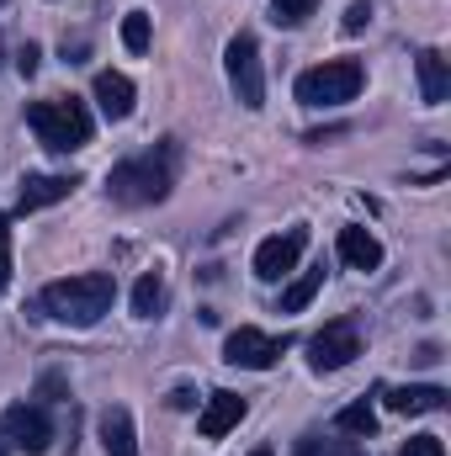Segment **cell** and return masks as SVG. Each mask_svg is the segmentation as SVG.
<instances>
[{
	"label": "cell",
	"mask_w": 451,
	"mask_h": 456,
	"mask_svg": "<svg viewBox=\"0 0 451 456\" xmlns=\"http://www.w3.org/2000/svg\"><path fill=\"white\" fill-rule=\"evenodd\" d=\"M0 59H5V48H0Z\"/></svg>",
	"instance_id": "obj_32"
},
{
	"label": "cell",
	"mask_w": 451,
	"mask_h": 456,
	"mask_svg": "<svg viewBox=\"0 0 451 456\" xmlns=\"http://www.w3.org/2000/svg\"><path fill=\"white\" fill-rule=\"evenodd\" d=\"M239 419H244V398L224 387V393H213V398L202 403V414H197V430H202V441H224Z\"/></svg>",
	"instance_id": "obj_10"
},
{
	"label": "cell",
	"mask_w": 451,
	"mask_h": 456,
	"mask_svg": "<svg viewBox=\"0 0 451 456\" xmlns=\"http://www.w3.org/2000/svg\"><path fill=\"white\" fill-rule=\"evenodd\" d=\"M0 5H5V0H0Z\"/></svg>",
	"instance_id": "obj_33"
},
{
	"label": "cell",
	"mask_w": 451,
	"mask_h": 456,
	"mask_svg": "<svg viewBox=\"0 0 451 456\" xmlns=\"http://www.w3.org/2000/svg\"><path fill=\"white\" fill-rule=\"evenodd\" d=\"M96 430H102L107 456H138V430H133V414H127L122 403H112V409L96 419Z\"/></svg>",
	"instance_id": "obj_13"
},
{
	"label": "cell",
	"mask_w": 451,
	"mask_h": 456,
	"mask_svg": "<svg viewBox=\"0 0 451 456\" xmlns=\"http://www.w3.org/2000/svg\"><path fill=\"white\" fill-rule=\"evenodd\" d=\"M170 409H197V393H192V387H176V393H170Z\"/></svg>",
	"instance_id": "obj_27"
},
{
	"label": "cell",
	"mask_w": 451,
	"mask_h": 456,
	"mask_svg": "<svg viewBox=\"0 0 451 456\" xmlns=\"http://www.w3.org/2000/svg\"><path fill=\"white\" fill-rule=\"evenodd\" d=\"M5 281H11V218L0 213V292H5Z\"/></svg>",
	"instance_id": "obj_23"
},
{
	"label": "cell",
	"mask_w": 451,
	"mask_h": 456,
	"mask_svg": "<svg viewBox=\"0 0 451 456\" xmlns=\"http://www.w3.org/2000/svg\"><path fill=\"white\" fill-rule=\"evenodd\" d=\"M37 393H43L48 403H59V398H64V382H59V377H43V382H37Z\"/></svg>",
	"instance_id": "obj_26"
},
{
	"label": "cell",
	"mask_w": 451,
	"mask_h": 456,
	"mask_svg": "<svg viewBox=\"0 0 451 456\" xmlns=\"http://www.w3.org/2000/svg\"><path fill=\"white\" fill-rule=\"evenodd\" d=\"M224 69H228V86H234L239 107H244V112H260V107H266V69H260V43H255L250 32L228 37Z\"/></svg>",
	"instance_id": "obj_5"
},
{
	"label": "cell",
	"mask_w": 451,
	"mask_h": 456,
	"mask_svg": "<svg viewBox=\"0 0 451 456\" xmlns=\"http://www.w3.org/2000/svg\"><path fill=\"white\" fill-rule=\"evenodd\" d=\"M340 260H345L350 271H377V265H382L377 233H366V228H340Z\"/></svg>",
	"instance_id": "obj_15"
},
{
	"label": "cell",
	"mask_w": 451,
	"mask_h": 456,
	"mask_svg": "<svg viewBox=\"0 0 451 456\" xmlns=\"http://www.w3.org/2000/svg\"><path fill=\"white\" fill-rule=\"evenodd\" d=\"M361 86H366L361 59H324L298 75V102L303 107H345L361 96Z\"/></svg>",
	"instance_id": "obj_4"
},
{
	"label": "cell",
	"mask_w": 451,
	"mask_h": 456,
	"mask_svg": "<svg viewBox=\"0 0 451 456\" xmlns=\"http://www.w3.org/2000/svg\"><path fill=\"white\" fill-rule=\"evenodd\" d=\"M361 355V330H356V319H335V324H324L314 340H308V366L314 371H340V366H350Z\"/></svg>",
	"instance_id": "obj_8"
},
{
	"label": "cell",
	"mask_w": 451,
	"mask_h": 456,
	"mask_svg": "<svg viewBox=\"0 0 451 456\" xmlns=\"http://www.w3.org/2000/svg\"><path fill=\"white\" fill-rule=\"evenodd\" d=\"M340 27H345V32H366V27H372V5H366V0H350Z\"/></svg>",
	"instance_id": "obj_22"
},
{
	"label": "cell",
	"mask_w": 451,
	"mask_h": 456,
	"mask_svg": "<svg viewBox=\"0 0 451 456\" xmlns=\"http://www.w3.org/2000/svg\"><path fill=\"white\" fill-rule=\"evenodd\" d=\"M335 425L345 430V436H377V409L361 398V403H345L335 414Z\"/></svg>",
	"instance_id": "obj_19"
},
{
	"label": "cell",
	"mask_w": 451,
	"mask_h": 456,
	"mask_svg": "<svg viewBox=\"0 0 451 456\" xmlns=\"http://www.w3.org/2000/svg\"><path fill=\"white\" fill-rule=\"evenodd\" d=\"M0 436H5L11 452L43 456L48 446H53V419H48L43 403H11V409L0 414Z\"/></svg>",
	"instance_id": "obj_6"
},
{
	"label": "cell",
	"mask_w": 451,
	"mask_h": 456,
	"mask_svg": "<svg viewBox=\"0 0 451 456\" xmlns=\"http://www.w3.org/2000/svg\"><path fill=\"white\" fill-rule=\"evenodd\" d=\"M303 249H308V224H292L287 233H271V239L255 249V276H260V281L292 276L298 260H303Z\"/></svg>",
	"instance_id": "obj_9"
},
{
	"label": "cell",
	"mask_w": 451,
	"mask_h": 456,
	"mask_svg": "<svg viewBox=\"0 0 451 456\" xmlns=\"http://www.w3.org/2000/svg\"><path fill=\"white\" fill-rule=\"evenodd\" d=\"M27 127L37 133V143L48 154H75L91 143V112L75 96H48V102H27Z\"/></svg>",
	"instance_id": "obj_3"
},
{
	"label": "cell",
	"mask_w": 451,
	"mask_h": 456,
	"mask_svg": "<svg viewBox=\"0 0 451 456\" xmlns=\"http://www.w3.org/2000/svg\"><path fill=\"white\" fill-rule=\"evenodd\" d=\"M176 170H181V143H176V138H160L154 149H144V154L112 165L107 191H112L117 208H154V202L170 197Z\"/></svg>",
	"instance_id": "obj_1"
},
{
	"label": "cell",
	"mask_w": 451,
	"mask_h": 456,
	"mask_svg": "<svg viewBox=\"0 0 451 456\" xmlns=\"http://www.w3.org/2000/svg\"><path fill=\"white\" fill-rule=\"evenodd\" d=\"M91 96H96V107H102V117H107V122L133 117V80H127V75H117V69H102V75H96Z\"/></svg>",
	"instance_id": "obj_12"
},
{
	"label": "cell",
	"mask_w": 451,
	"mask_h": 456,
	"mask_svg": "<svg viewBox=\"0 0 451 456\" xmlns=\"http://www.w3.org/2000/svg\"><path fill=\"white\" fill-rule=\"evenodd\" d=\"M37 64H43V48H37V43H27V48L16 53V69H21V75L32 80V75H37Z\"/></svg>",
	"instance_id": "obj_25"
},
{
	"label": "cell",
	"mask_w": 451,
	"mask_h": 456,
	"mask_svg": "<svg viewBox=\"0 0 451 456\" xmlns=\"http://www.w3.org/2000/svg\"><path fill=\"white\" fill-rule=\"evenodd\" d=\"M165 297H170L165 271H144V276H138V287H133V319H154V314L165 308Z\"/></svg>",
	"instance_id": "obj_17"
},
{
	"label": "cell",
	"mask_w": 451,
	"mask_h": 456,
	"mask_svg": "<svg viewBox=\"0 0 451 456\" xmlns=\"http://www.w3.org/2000/svg\"><path fill=\"white\" fill-rule=\"evenodd\" d=\"M319 456H361V452H356L350 441H340V446H324V452H319Z\"/></svg>",
	"instance_id": "obj_29"
},
{
	"label": "cell",
	"mask_w": 451,
	"mask_h": 456,
	"mask_svg": "<svg viewBox=\"0 0 451 456\" xmlns=\"http://www.w3.org/2000/svg\"><path fill=\"white\" fill-rule=\"evenodd\" d=\"M398 456H447V446H441L436 436H414V441H409Z\"/></svg>",
	"instance_id": "obj_24"
},
{
	"label": "cell",
	"mask_w": 451,
	"mask_h": 456,
	"mask_svg": "<svg viewBox=\"0 0 451 456\" xmlns=\"http://www.w3.org/2000/svg\"><path fill=\"white\" fill-rule=\"evenodd\" d=\"M122 43H127V53H149V16L144 11L122 16Z\"/></svg>",
	"instance_id": "obj_21"
},
{
	"label": "cell",
	"mask_w": 451,
	"mask_h": 456,
	"mask_svg": "<svg viewBox=\"0 0 451 456\" xmlns=\"http://www.w3.org/2000/svg\"><path fill=\"white\" fill-rule=\"evenodd\" d=\"M420 96H425V107H441L451 96V64H447V53L441 48H425L420 59Z\"/></svg>",
	"instance_id": "obj_14"
},
{
	"label": "cell",
	"mask_w": 451,
	"mask_h": 456,
	"mask_svg": "<svg viewBox=\"0 0 451 456\" xmlns=\"http://www.w3.org/2000/svg\"><path fill=\"white\" fill-rule=\"evenodd\" d=\"M324 452V441H319V436H303V441H298V452L292 456H319Z\"/></svg>",
	"instance_id": "obj_28"
},
{
	"label": "cell",
	"mask_w": 451,
	"mask_h": 456,
	"mask_svg": "<svg viewBox=\"0 0 451 456\" xmlns=\"http://www.w3.org/2000/svg\"><path fill=\"white\" fill-rule=\"evenodd\" d=\"M314 5H319V0H271V21H276V27H303V21L314 16Z\"/></svg>",
	"instance_id": "obj_20"
},
{
	"label": "cell",
	"mask_w": 451,
	"mask_h": 456,
	"mask_svg": "<svg viewBox=\"0 0 451 456\" xmlns=\"http://www.w3.org/2000/svg\"><path fill=\"white\" fill-rule=\"evenodd\" d=\"M112 303H117L112 271H86V276L48 281L43 297H37V308H43L48 319H59V324H70V330H91V324H102V319L112 314Z\"/></svg>",
	"instance_id": "obj_2"
},
{
	"label": "cell",
	"mask_w": 451,
	"mask_h": 456,
	"mask_svg": "<svg viewBox=\"0 0 451 456\" xmlns=\"http://www.w3.org/2000/svg\"><path fill=\"white\" fill-rule=\"evenodd\" d=\"M0 456H11V446H5V436H0Z\"/></svg>",
	"instance_id": "obj_30"
},
{
	"label": "cell",
	"mask_w": 451,
	"mask_h": 456,
	"mask_svg": "<svg viewBox=\"0 0 451 456\" xmlns=\"http://www.w3.org/2000/svg\"><path fill=\"white\" fill-rule=\"evenodd\" d=\"M388 409H393V414H436V409H447V387H436V382L393 387V393H388Z\"/></svg>",
	"instance_id": "obj_16"
},
{
	"label": "cell",
	"mask_w": 451,
	"mask_h": 456,
	"mask_svg": "<svg viewBox=\"0 0 451 456\" xmlns=\"http://www.w3.org/2000/svg\"><path fill=\"white\" fill-rule=\"evenodd\" d=\"M287 345H292L287 335L276 340V335H260L255 324H239V330L224 340V361L228 366H244V371H271V366L282 361Z\"/></svg>",
	"instance_id": "obj_7"
},
{
	"label": "cell",
	"mask_w": 451,
	"mask_h": 456,
	"mask_svg": "<svg viewBox=\"0 0 451 456\" xmlns=\"http://www.w3.org/2000/svg\"><path fill=\"white\" fill-rule=\"evenodd\" d=\"M75 186H80L75 175H27V181H21V191H16V208H21V213L53 208V202H64Z\"/></svg>",
	"instance_id": "obj_11"
},
{
	"label": "cell",
	"mask_w": 451,
	"mask_h": 456,
	"mask_svg": "<svg viewBox=\"0 0 451 456\" xmlns=\"http://www.w3.org/2000/svg\"><path fill=\"white\" fill-rule=\"evenodd\" d=\"M324 287V265H314V271H303L287 292H282V314H303L308 303H314V292Z\"/></svg>",
	"instance_id": "obj_18"
},
{
	"label": "cell",
	"mask_w": 451,
	"mask_h": 456,
	"mask_svg": "<svg viewBox=\"0 0 451 456\" xmlns=\"http://www.w3.org/2000/svg\"><path fill=\"white\" fill-rule=\"evenodd\" d=\"M250 456H271V452H266V446H260V452H250Z\"/></svg>",
	"instance_id": "obj_31"
}]
</instances>
